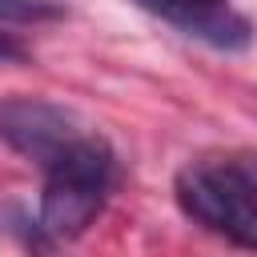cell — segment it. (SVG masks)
<instances>
[{
    "label": "cell",
    "mask_w": 257,
    "mask_h": 257,
    "mask_svg": "<svg viewBox=\"0 0 257 257\" xmlns=\"http://www.w3.org/2000/svg\"><path fill=\"white\" fill-rule=\"evenodd\" d=\"M177 205L209 233L257 249V181L229 161H189L177 173Z\"/></svg>",
    "instance_id": "7a4b0ae2"
},
{
    "label": "cell",
    "mask_w": 257,
    "mask_h": 257,
    "mask_svg": "<svg viewBox=\"0 0 257 257\" xmlns=\"http://www.w3.org/2000/svg\"><path fill=\"white\" fill-rule=\"evenodd\" d=\"M24 56H28V48H24L16 36L0 32V60H24Z\"/></svg>",
    "instance_id": "8992f818"
},
{
    "label": "cell",
    "mask_w": 257,
    "mask_h": 257,
    "mask_svg": "<svg viewBox=\"0 0 257 257\" xmlns=\"http://www.w3.org/2000/svg\"><path fill=\"white\" fill-rule=\"evenodd\" d=\"M133 4L161 16L165 24L181 28L185 36H197V40L225 48V52H241L253 40L249 20L229 0H133Z\"/></svg>",
    "instance_id": "277c9868"
},
{
    "label": "cell",
    "mask_w": 257,
    "mask_h": 257,
    "mask_svg": "<svg viewBox=\"0 0 257 257\" xmlns=\"http://www.w3.org/2000/svg\"><path fill=\"white\" fill-rule=\"evenodd\" d=\"M64 8L56 0H0V20L12 24H36V20H56Z\"/></svg>",
    "instance_id": "5b68a950"
},
{
    "label": "cell",
    "mask_w": 257,
    "mask_h": 257,
    "mask_svg": "<svg viewBox=\"0 0 257 257\" xmlns=\"http://www.w3.org/2000/svg\"><path fill=\"white\" fill-rule=\"evenodd\" d=\"M44 173L48 177L40 193V233L52 241H72L100 217L116 181V157L104 137L84 133Z\"/></svg>",
    "instance_id": "6da1fadb"
},
{
    "label": "cell",
    "mask_w": 257,
    "mask_h": 257,
    "mask_svg": "<svg viewBox=\"0 0 257 257\" xmlns=\"http://www.w3.org/2000/svg\"><path fill=\"white\" fill-rule=\"evenodd\" d=\"M76 137H84V124L52 100H40V96L0 100V141L20 157L36 161L40 169H48Z\"/></svg>",
    "instance_id": "3957f363"
}]
</instances>
